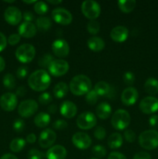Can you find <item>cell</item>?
<instances>
[{
  "label": "cell",
  "mask_w": 158,
  "mask_h": 159,
  "mask_svg": "<svg viewBox=\"0 0 158 159\" xmlns=\"http://www.w3.org/2000/svg\"><path fill=\"white\" fill-rule=\"evenodd\" d=\"M51 79L46 71L40 69L35 71L29 75L28 79V85L33 90L42 92L46 90L50 86Z\"/></svg>",
  "instance_id": "cell-1"
},
{
  "label": "cell",
  "mask_w": 158,
  "mask_h": 159,
  "mask_svg": "<svg viewBox=\"0 0 158 159\" xmlns=\"http://www.w3.org/2000/svg\"><path fill=\"white\" fill-rule=\"evenodd\" d=\"M91 81L85 75L74 76L70 82L69 88L71 93L75 96H83L91 89Z\"/></svg>",
  "instance_id": "cell-2"
},
{
  "label": "cell",
  "mask_w": 158,
  "mask_h": 159,
  "mask_svg": "<svg viewBox=\"0 0 158 159\" xmlns=\"http://www.w3.org/2000/svg\"><path fill=\"white\" fill-rule=\"evenodd\" d=\"M139 144L143 148L153 150L158 147V132L155 130H147L139 134Z\"/></svg>",
  "instance_id": "cell-3"
},
{
  "label": "cell",
  "mask_w": 158,
  "mask_h": 159,
  "mask_svg": "<svg viewBox=\"0 0 158 159\" xmlns=\"http://www.w3.org/2000/svg\"><path fill=\"white\" fill-rule=\"evenodd\" d=\"M130 115L126 110L119 109L114 113L111 119V123L112 127L116 130H122L128 127L130 124Z\"/></svg>",
  "instance_id": "cell-4"
},
{
  "label": "cell",
  "mask_w": 158,
  "mask_h": 159,
  "mask_svg": "<svg viewBox=\"0 0 158 159\" xmlns=\"http://www.w3.org/2000/svg\"><path fill=\"white\" fill-rule=\"evenodd\" d=\"M15 54L17 60L22 63H29L35 57L36 50L33 45L29 43H23L17 48Z\"/></svg>",
  "instance_id": "cell-5"
},
{
  "label": "cell",
  "mask_w": 158,
  "mask_h": 159,
  "mask_svg": "<svg viewBox=\"0 0 158 159\" xmlns=\"http://www.w3.org/2000/svg\"><path fill=\"white\" fill-rule=\"evenodd\" d=\"M81 12L85 17L91 20H94L100 15V5L94 0L84 1L81 4Z\"/></svg>",
  "instance_id": "cell-6"
},
{
  "label": "cell",
  "mask_w": 158,
  "mask_h": 159,
  "mask_svg": "<svg viewBox=\"0 0 158 159\" xmlns=\"http://www.w3.org/2000/svg\"><path fill=\"white\" fill-rule=\"evenodd\" d=\"M77 126L81 130H90L97 124L95 115L90 111L83 112L77 118Z\"/></svg>",
  "instance_id": "cell-7"
},
{
  "label": "cell",
  "mask_w": 158,
  "mask_h": 159,
  "mask_svg": "<svg viewBox=\"0 0 158 159\" xmlns=\"http://www.w3.org/2000/svg\"><path fill=\"white\" fill-rule=\"evenodd\" d=\"M69 70V65L63 59H54L48 67L50 74L55 77H60L66 74Z\"/></svg>",
  "instance_id": "cell-8"
},
{
  "label": "cell",
  "mask_w": 158,
  "mask_h": 159,
  "mask_svg": "<svg viewBox=\"0 0 158 159\" xmlns=\"http://www.w3.org/2000/svg\"><path fill=\"white\" fill-rule=\"evenodd\" d=\"M38 110V104L34 99L23 101L18 107V113L22 117L28 118L35 114Z\"/></svg>",
  "instance_id": "cell-9"
},
{
  "label": "cell",
  "mask_w": 158,
  "mask_h": 159,
  "mask_svg": "<svg viewBox=\"0 0 158 159\" xmlns=\"http://www.w3.org/2000/svg\"><path fill=\"white\" fill-rule=\"evenodd\" d=\"M52 18L56 23L61 25H69L72 22L73 16L71 12L64 8H56L52 11Z\"/></svg>",
  "instance_id": "cell-10"
},
{
  "label": "cell",
  "mask_w": 158,
  "mask_h": 159,
  "mask_svg": "<svg viewBox=\"0 0 158 159\" xmlns=\"http://www.w3.org/2000/svg\"><path fill=\"white\" fill-rule=\"evenodd\" d=\"M139 110L145 114H152L158 110V99L153 96H147L141 100Z\"/></svg>",
  "instance_id": "cell-11"
},
{
  "label": "cell",
  "mask_w": 158,
  "mask_h": 159,
  "mask_svg": "<svg viewBox=\"0 0 158 159\" xmlns=\"http://www.w3.org/2000/svg\"><path fill=\"white\" fill-rule=\"evenodd\" d=\"M73 144L77 148L81 150L88 149L91 144V139L89 135L84 132H77L74 134L71 138Z\"/></svg>",
  "instance_id": "cell-12"
},
{
  "label": "cell",
  "mask_w": 158,
  "mask_h": 159,
  "mask_svg": "<svg viewBox=\"0 0 158 159\" xmlns=\"http://www.w3.org/2000/svg\"><path fill=\"white\" fill-rule=\"evenodd\" d=\"M16 95L12 93H4L0 97V107L3 110L7 112H11L15 109L17 106Z\"/></svg>",
  "instance_id": "cell-13"
},
{
  "label": "cell",
  "mask_w": 158,
  "mask_h": 159,
  "mask_svg": "<svg viewBox=\"0 0 158 159\" xmlns=\"http://www.w3.org/2000/svg\"><path fill=\"white\" fill-rule=\"evenodd\" d=\"M4 17L9 24L14 26L20 23L23 18V14L20 9L15 6H9L5 10Z\"/></svg>",
  "instance_id": "cell-14"
},
{
  "label": "cell",
  "mask_w": 158,
  "mask_h": 159,
  "mask_svg": "<svg viewBox=\"0 0 158 159\" xmlns=\"http://www.w3.org/2000/svg\"><path fill=\"white\" fill-rule=\"evenodd\" d=\"M53 53L58 57H65L68 55L70 51V47L68 42L63 39H57L52 43Z\"/></svg>",
  "instance_id": "cell-15"
},
{
  "label": "cell",
  "mask_w": 158,
  "mask_h": 159,
  "mask_svg": "<svg viewBox=\"0 0 158 159\" xmlns=\"http://www.w3.org/2000/svg\"><path fill=\"white\" fill-rule=\"evenodd\" d=\"M57 139V134L51 129H45L40 133L39 138V144L43 148H48L53 145Z\"/></svg>",
  "instance_id": "cell-16"
},
{
  "label": "cell",
  "mask_w": 158,
  "mask_h": 159,
  "mask_svg": "<svg viewBox=\"0 0 158 159\" xmlns=\"http://www.w3.org/2000/svg\"><path fill=\"white\" fill-rule=\"evenodd\" d=\"M139 98L138 91L133 87L125 89L121 94V101L125 106H132L137 101Z\"/></svg>",
  "instance_id": "cell-17"
},
{
  "label": "cell",
  "mask_w": 158,
  "mask_h": 159,
  "mask_svg": "<svg viewBox=\"0 0 158 159\" xmlns=\"http://www.w3.org/2000/svg\"><path fill=\"white\" fill-rule=\"evenodd\" d=\"M18 31L20 37H23L25 38H32L37 34V28L33 23L23 22L19 26Z\"/></svg>",
  "instance_id": "cell-18"
},
{
  "label": "cell",
  "mask_w": 158,
  "mask_h": 159,
  "mask_svg": "<svg viewBox=\"0 0 158 159\" xmlns=\"http://www.w3.org/2000/svg\"><path fill=\"white\" fill-rule=\"evenodd\" d=\"M46 155L47 159H65L67 157V150L64 146L57 144L50 148Z\"/></svg>",
  "instance_id": "cell-19"
},
{
  "label": "cell",
  "mask_w": 158,
  "mask_h": 159,
  "mask_svg": "<svg viewBox=\"0 0 158 159\" xmlns=\"http://www.w3.org/2000/svg\"><path fill=\"white\" fill-rule=\"evenodd\" d=\"M129 35V30L123 26H117L113 28L110 32V37L114 41L121 43L125 41Z\"/></svg>",
  "instance_id": "cell-20"
},
{
  "label": "cell",
  "mask_w": 158,
  "mask_h": 159,
  "mask_svg": "<svg viewBox=\"0 0 158 159\" xmlns=\"http://www.w3.org/2000/svg\"><path fill=\"white\" fill-rule=\"evenodd\" d=\"M60 113L64 117L71 119L74 117L77 112V106L71 101H64L61 103L60 108Z\"/></svg>",
  "instance_id": "cell-21"
},
{
  "label": "cell",
  "mask_w": 158,
  "mask_h": 159,
  "mask_svg": "<svg viewBox=\"0 0 158 159\" xmlns=\"http://www.w3.org/2000/svg\"><path fill=\"white\" fill-rule=\"evenodd\" d=\"M96 114L98 117L102 120H106L110 116L112 113V107L108 102H101L96 107Z\"/></svg>",
  "instance_id": "cell-22"
},
{
  "label": "cell",
  "mask_w": 158,
  "mask_h": 159,
  "mask_svg": "<svg viewBox=\"0 0 158 159\" xmlns=\"http://www.w3.org/2000/svg\"><path fill=\"white\" fill-rule=\"evenodd\" d=\"M88 46L89 49L92 51L99 52V51H102L105 48V41L101 37L94 36V37H91L88 39Z\"/></svg>",
  "instance_id": "cell-23"
},
{
  "label": "cell",
  "mask_w": 158,
  "mask_h": 159,
  "mask_svg": "<svg viewBox=\"0 0 158 159\" xmlns=\"http://www.w3.org/2000/svg\"><path fill=\"white\" fill-rule=\"evenodd\" d=\"M50 122V116L44 112H40L36 115L34 118V124L40 128H43L48 126Z\"/></svg>",
  "instance_id": "cell-24"
},
{
  "label": "cell",
  "mask_w": 158,
  "mask_h": 159,
  "mask_svg": "<svg viewBox=\"0 0 158 159\" xmlns=\"http://www.w3.org/2000/svg\"><path fill=\"white\" fill-rule=\"evenodd\" d=\"M94 90L99 96H108L111 93L112 89L109 84L104 82V81H100L95 84Z\"/></svg>",
  "instance_id": "cell-25"
},
{
  "label": "cell",
  "mask_w": 158,
  "mask_h": 159,
  "mask_svg": "<svg viewBox=\"0 0 158 159\" xmlns=\"http://www.w3.org/2000/svg\"><path fill=\"white\" fill-rule=\"evenodd\" d=\"M144 89L150 95L158 93V80L154 78H149L144 83Z\"/></svg>",
  "instance_id": "cell-26"
},
{
  "label": "cell",
  "mask_w": 158,
  "mask_h": 159,
  "mask_svg": "<svg viewBox=\"0 0 158 159\" xmlns=\"http://www.w3.org/2000/svg\"><path fill=\"white\" fill-rule=\"evenodd\" d=\"M122 143H123V139L122 135L119 133L112 134L108 138V145L112 149L119 148L122 146Z\"/></svg>",
  "instance_id": "cell-27"
},
{
  "label": "cell",
  "mask_w": 158,
  "mask_h": 159,
  "mask_svg": "<svg viewBox=\"0 0 158 159\" xmlns=\"http://www.w3.org/2000/svg\"><path fill=\"white\" fill-rule=\"evenodd\" d=\"M68 92V86L65 82H58L53 89V93L57 99H62Z\"/></svg>",
  "instance_id": "cell-28"
},
{
  "label": "cell",
  "mask_w": 158,
  "mask_h": 159,
  "mask_svg": "<svg viewBox=\"0 0 158 159\" xmlns=\"http://www.w3.org/2000/svg\"><path fill=\"white\" fill-rule=\"evenodd\" d=\"M37 26L41 32H46L50 29L52 26V21L50 18L47 16H40L37 19Z\"/></svg>",
  "instance_id": "cell-29"
},
{
  "label": "cell",
  "mask_w": 158,
  "mask_h": 159,
  "mask_svg": "<svg viewBox=\"0 0 158 159\" xmlns=\"http://www.w3.org/2000/svg\"><path fill=\"white\" fill-rule=\"evenodd\" d=\"M136 2L135 0H120L118 2V6L124 13H129L134 9Z\"/></svg>",
  "instance_id": "cell-30"
},
{
  "label": "cell",
  "mask_w": 158,
  "mask_h": 159,
  "mask_svg": "<svg viewBox=\"0 0 158 159\" xmlns=\"http://www.w3.org/2000/svg\"><path fill=\"white\" fill-rule=\"evenodd\" d=\"M26 145V141L23 138H15L9 144V148L12 152H20L24 148Z\"/></svg>",
  "instance_id": "cell-31"
},
{
  "label": "cell",
  "mask_w": 158,
  "mask_h": 159,
  "mask_svg": "<svg viewBox=\"0 0 158 159\" xmlns=\"http://www.w3.org/2000/svg\"><path fill=\"white\" fill-rule=\"evenodd\" d=\"M2 83L8 89H12L15 87V79L13 75L7 73L3 76Z\"/></svg>",
  "instance_id": "cell-32"
},
{
  "label": "cell",
  "mask_w": 158,
  "mask_h": 159,
  "mask_svg": "<svg viewBox=\"0 0 158 159\" xmlns=\"http://www.w3.org/2000/svg\"><path fill=\"white\" fill-rule=\"evenodd\" d=\"M54 60V56L52 54H49V53H46V54H43V56L39 58L38 64L40 65V67L43 68H46L49 67V65H50L51 62Z\"/></svg>",
  "instance_id": "cell-33"
},
{
  "label": "cell",
  "mask_w": 158,
  "mask_h": 159,
  "mask_svg": "<svg viewBox=\"0 0 158 159\" xmlns=\"http://www.w3.org/2000/svg\"><path fill=\"white\" fill-rule=\"evenodd\" d=\"M34 10L39 15H44L48 12L49 8H48L47 4L45 2L40 1L37 2L34 5Z\"/></svg>",
  "instance_id": "cell-34"
},
{
  "label": "cell",
  "mask_w": 158,
  "mask_h": 159,
  "mask_svg": "<svg viewBox=\"0 0 158 159\" xmlns=\"http://www.w3.org/2000/svg\"><path fill=\"white\" fill-rule=\"evenodd\" d=\"M87 30L89 34L95 35L100 30V24L96 20H91L88 22V25H87Z\"/></svg>",
  "instance_id": "cell-35"
},
{
  "label": "cell",
  "mask_w": 158,
  "mask_h": 159,
  "mask_svg": "<svg viewBox=\"0 0 158 159\" xmlns=\"http://www.w3.org/2000/svg\"><path fill=\"white\" fill-rule=\"evenodd\" d=\"M99 96L94 89H91L85 96V101L89 105H94L97 102Z\"/></svg>",
  "instance_id": "cell-36"
},
{
  "label": "cell",
  "mask_w": 158,
  "mask_h": 159,
  "mask_svg": "<svg viewBox=\"0 0 158 159\" xmlns=\"http://www.w3.org/2000/svg\"><path fill=\"white\" fill-rule=\"evenodd\" d=\"M106 149L105 147L102 145H95L92 148V154L97 158H104L106 155Z\"/></svg>",
  "instance_id": "cell-37"
},
{
  "label": "cell",
  "mask_w": 158,
  "mask_h": 159,
  "mask_svg": "<svg viewBox=\"0 0 158 159\" xmlns=\"http://www.w3.org/2000/svg\"><path fill=\"white\" fill-rule=\"evenodd\" d=\"M52 96L49 93L45 92V93H43L42 94L40 95L38 100L39 102L42 104V105H47V104H49L52 101Z\"/></svg>",
  "instance_id": "cell-38"
},
{
  "label": "cell",
  "mask_w": 158,
  "mask_h": 159,
  "mask_svg": "<svg viewBox=\"0 0 158 159\" xmlns=\"http://www.w3.org/2000/svg\"><path fill=\"white\" fill-rule=\"evenodd\" d=\"M94 136L96 139L98 140H102L105 139V136H106V131H105V129L104 127L99 126L95 128L94 131Z\"/></svg>",
  "instance_id": "cell-39"
},
{
  "label": "cell",
  "mask_w": 158,
  "mask_h": 159,
  "mask_svg": "<svg viewBox=\"0 0 158 159\" xmlns=\"http://www.w3.org/2000/svg\"><path fill=\"white\" fill-rule=\"evenodd\" d=\"M28 159H42L43 158V153L36 148H32L28 152Z\"/></svg>",
  "instance_id": "cell-40"
},
{
  "label": "cell",
  "mask_w": 158,
  "mask_h": 159,
  "mask_svg": "<svg viewBox=\"0 0 158 159\" xmlns=\"http://www.w3.org/2000/svg\"><path fill=\"white\" fill-rule=\"evenodd\" d=\"M135 79H136V77H135L134 73L131 72V71H126L123 75V81L126 85H133L135 82Z\"/></svg>",
  "instance_id": "cell-41"
},
{
  "label": "cell",
  "mask_w": 158,
  "mask_h": 159,
  "mask_svg": "<svg viewBox=\"0 0 158 159\" xmlns=\"http://www.w3.org/2000/svg\"><path fill=\"white\" fill-rule=\"evenodd\" d=\"M25 128V122L22 119H16L13 123V129L17 133H20Z\"/></svg>",
  "instance_id": "cell-42"
},
{
  "label": "cell",
  "mask_w": 158,
  "mask_h": 159,
  "mask_svg": "<svg viewBox=\"0 0 158 159\" xmlns=\"http://www.w3.org/2000/svg\"><path fill=\"white\" fill-rule=\"evenodd\" d=\"M124 137H125L126 141H128L129 143H133L136 140V134L133 130H130V129L125 130Z\"/></svg>",
  "instance_id": "cell-43"
},
{
  "label": "cell",
  "mask_w": 158,
  "mask_h": 159,
  "mask_svg": "<svg viewBox=\"0 0 158 159\" xmlns=\"http://www.w3.org/2000/svg\"><path fill=\"white\" fill-rule=\"evenodd\" d=\"M52 127L56 130H64L68 127V123L64 120H57L53 124Z\"/></svg>",
  "instance_id": "cell-44"
},
{
  "label": "cell",
  "mask_w": 158,
  "mask_h": 159,
  "mask_svg": "<svg viewBox=\"0 0 158 159\" xmlns=\"http://www.w3.org/2000/svg\"><path fill=\"white\" fill-rule=\"evenodd\" d=\"M29 72V70L26 66H21L16 70V76L20 79H23L24 78L26 77V75H28Z\"/></svg>",
  "instance_id": "cell-45"
},
{
  "label": "cell",
  "mask_w": 158,
  "mask_h": 159,
  "mask_svg": "<svg viewBox=\"0 0 158 159\" xmlns=\"http://www.w3.org/2000/svg\"><path fill=\"white\" fill-rule=\"evenodd\" d=\"M20 39H21V37L19 34H12L8 37L7 42L10 45H15L20 41Z\"/></svg>",
  "instance_id": "cell-46"
},
{
  "label": "cell",
  "mask_w": 158,
  "mask_h": 159,
  "mask_svg": "<svg viewBox=\"0 0 158 159\" xmlns=\"http://www.w3.org/2000/svg\"><path fill=\"white\" fill-rule=\"evenodd\" d=\"M108 159H127L123 154L118 152H112L108 155Z\"/></svg>",
  "instance_id": "cell-47"
},
{
  "label": "cell",
  "mask_w": 158,
  "mask_h": 159,
  "mask_svg": "<svg viewBox=\"0 0 158 159\" xmlns=\"http://www.w3.org/2000/svg\"><path fill=\"white\" fill-rule=\"evenodd\" d=\"M133 159H151V156L147 152H139L133 156Z\"/></svg>",
  "instance_id": "cell-48"
},
{
  "label": "cell",
  "mask_w": 158,
  "mask_h": 159,
  "mask_svg": "<svg viewBox=\"0 0 158 159\" xmlns=\"http://www.w3.org/2000/svg\"><path fill=\"white\" fill-rule=\"evenodd\" d=\"M6 45H7V39L5 34L0 32V52L2 51L3 50L6 48Z\"/></svg>",
  "instance_id": "cell-49"
},
{
  "label": "cell",
  "mask_w": 158,
  "mask_h": 159,
  "mask_svg": "<svg viewBox=\"0 0 158 159\" xmlns=\"http://www.w3.org/2000/svg\"><path fill=\"white\" fill-rule=\"evenodd\" d=\"M23 19H24L25 22H30L32 23V21L34 20V15L32 12L30 11H25L23 12Z\"/></svg>",
  "instance_id": "cell-50"
},
{
  "label": "cell",
  "mask_w": 158,
  "mask_h": 159,
  "mask_svg": "<svg viewBox=\"0 0 158 159\" xmlns=\"http://www.w3.org/2000/svg\"><path fill=\"white\" fill-rule=\"evenodd\" d=\"M149 124L152 127H158V116L153 115L149 119Z\"/></svg>",
  "instance_id": "cell-51"
},
{
  "label": "cell",
  "mask_w": 158,
  "mask_h": 159,
  "mask_svg": "<svg viewBox=\"0 0 158 159\" xmlns=\"http://www.w3.org/2000/svg\"><path fill=\"white\" fill-rule=\"evenodd\" d=\"M26 87L23 86V85H21V86L18 87L16 91H15V95L18 96H20V97L24 96L25 95H26Z\"/></svg>",
  "instance_id": "cell-52"
},
{
  "label": "cell",
  "mask_w": 158,
  "mask_h": 159,
  "mask_svg": "<svg viewBox=\"0 0 158 159\" xmlns=\"http://www.w3.org/2000/svg\"><path fill=\"white\" fill-rule=\"evenodd\" d=\"M36 140H37V136L34 134H29L26 137V141L29 144H34L36 142Z\"/></svg>",
  "instance_id": "cell-53"
},
{
  "label": "cell",
  "mask_w": 158,
  "mask_h": 159,
  "mask_svg": "<svg viewBox=\"0 0 158 159\" xmlns=\"http://www.w3.org/2000/svg\"><path fill=\"white\" fill-rule=\"evenodd\" d=\"M47 111L49 113H56V112L57 111V106L56 104H50V105L48 106L47 107Z\"/></svg>",
  "instance_id": "cell-54"
},
{
  "label": "cell",
  "mask_w": 158,
  "mask_h": 159,
  "mask_svg": "<svg viewBox=\"0 0 158 159\" xmlns=\"http://www.w3.org/2000/svg\"><path fill=\"white\" fill-rule=\"evenodd\" d=\"M0 159H18L17 158L16 156H15L14 155H12V154H5V155H3L0 158Z\"/></svg>",
  "instance_id": "cell-55"
},
{
  "label": "cell",
  "mask_w": 158,
  "mask_h": 159,
  "mask_svg": "<svg viewBox=\"0 0 158 159\" xmlns=\"http://www.w3.org/2000/svg\"><path fill=\"white\" fill-rule=\"evenodd\" d=\"M5 67H6V61H5L4 58L0 56V72L5 69Z\"/></svg>",
  "instance_id": "cell-56"
},
{
  "label": "cell",
  "mask_w": 158,
  "mask_h": 159,
  "mask_svg": "<svg viewBox=\"0 0 158 159\" xmlns=\"http://www.w3.org/2000/svg\"><path fill=\"white\" fill-rule=\"evenodd\" d=\"M47 2L50 3L53 5H58L62 2L61 0H47Z\"/></svg>",
  "instance_id": "cell-57"
},
{
  "label": "cell",
  "mask_w": 158,
  "mask_h": 159,
  "mask_svg": "<svg viewBox=\"0 0 158 159\" xmlns=\"http://www.w3.org/2000/svg\"><path fill=\"white\" fill-rule=\"evenodd\" d=\"M23 2L25 3H27V4H33V3L37 2V1H36V0H33V1H23Z\"/></svg>",
  "instance_id": "cell-58"
},
{
  "label": "cell",
  "mask_w": 158,
  "mask_h": 159,
  "mask_svg": "<svg viewBox=\"0 0 158 159\" xmlns=\"http://www.w3.org/2000/svg\"><path fill=\"white\" fill-rule=\"evenodd\" d=\"M5 2H14L15 1H14V0H12V1H5Z\"/></svg>",
  "instance_id": "cell-59"
},
{
  "label": "cell",
  "mask_w": 158,
  "mask_h": 159,
  "mask_svg": "<svg viewBox=\"0 0 158 159\" xmlns=\"http://www.w3.org/2000/svg\"><path fill=\"white\" fill-rule=\"evenodd\" d=\"M90 159H99V158H90Z\"/></svg>",
  "instance_id": "cell-60"
}]
</instances>
